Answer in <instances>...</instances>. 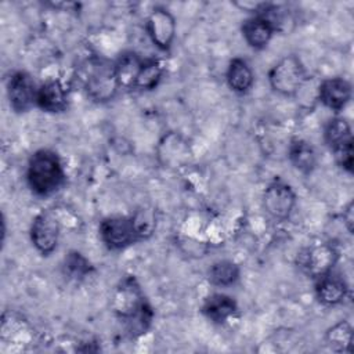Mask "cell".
Segmentation results:
<instances>
[{"label":"cell","mask_w":354,"mask_h":354,"mask_svg":"<svg viewBox=\"0 0 354 354\" xmlns=\"http://www.w3.org/2000/svg\"><path fill=\"white\" fill-rule=\"evenodd\" d=\"M26 181L37 196H48L57 192L65 183V170L59 156L51 149L36 151L28 162Z\"/></svg>","instance_id":"obj_1"},{"label":"cell","mask_w":354,"mask_h":354,"mask_svg":"<svg viewBox=\"0 0 354 354\" xmlns=\"http://www.w3.org/2000/svg\"><path fill=\"white\" fill-rule=\"evenodd\" d=\"M80 75L87 95L95 102H108L113 100L120 88L113 61L93 57L84 62Z\"/></svg>","instance_id":"obj_2"},{"label":"cell","mask_w":354,"mask_h":354,"mask_svg":"<svg viewBox=\"0 0 354 354\" xmlns=\"http://www.w3.org/2000/svg\"><path fill=\"white\" fill-rule=\"evenodd\" d=\"M268 82L271 88L285 97H292L307 82V71L295 54L282 57L268 72Z\"/></svg>","instance_id":"obj_3"},{"label":"cell","mask_w":354,"mask_h":354,"mask_svg":"<svg viewBox=\"0 0 354 354\" xmlns=\"http://www.w3.org/2000/svg\"><path fill=\"white\" fill-rule=\"evenodd\" d=\"M147 303L148 301L136 277L127 275L119 281L113 292L111 306L115 315L124 322L134 317Z\"/></svg>","instance_id":"obj_4"},{"label":"cell","mask_w":354,"mask_h":354,"mask_svg":"<svg viewBox=\"0 0 354 354\" xmlns=\"http://www.w3.org/2000/svg\"><path fill=\"white\" fill-rule=\"evenodd\" d=\"M337 259L339 252L332 243H314L299 253L297 266L306 275L315 279L333 271Z\"/></svg>","instance_id":"obj_5"},{"label":"cell","mask_w":354,"mask_h":354,"mask_svg":"<svg viewBox=\"0 0 354 354\" xmlns=\"http://www.w3.org/2000/svg\"><path fill=\"white\" fill-rule=\"evenodd\" d=\"M100 236L111 250L124 249L140 241L131 216H111L101 221Z\"/></svg>","instance_id":"obj_6"},{"label":"cell","mask_w":354,"mask_h":354,"mask_svg":"<svg viewBox=\"0 0 354 354\" xmlns=\"http://www.w3.org/2000/svg\"><path fill=\"white\" fill-rule=\"evenodd\" d=\"M61 232V225L57 216L50 210H43L39 213L30 225V241L35 249L43 254H51L58 245Z\"/></svg>","instance_id":"obj_7"},{"label":"cell","mask_w":354,"mask_h":354,"mask_svg":"<svg viewBox=\"0 0 354 354\" xmlns=\"http://www.w3.org/2000/svg\"><path fill=\"white\" fill-rule=\"evenodd\" d=\"M296 205V194L283 181L275 180L267 185L263 194V207L266 213L278 221L286 220Z\"/></svg>","instance_id":"obj_8"},{"label":"cell","mask_w":354,"mask_h":354,"mask_svg":"<svg viewBox=\"0 0 354 354\" xmlns=\"http://www.w3.org/2000/svg\"><path fill=\"white\" fill-rule=\"evenodd\" d=\"M37 88L33 77L28 72H14L7 82V97L11 109L17 113L28 112L36 105Z\"/></svg>","instance_id":"obj_9"},{"label":"cell","mask_w":354,"mask_h":354,"mask_svg":"<svg viewBox=\"0 0 354 354\" xmlns=\"http://www.w3.org/2000/svg\"><path fill=\"white\" fill-rule=\"evenodd\" d=\"M147 33L162 51L170 50L176 36V19L165 7H155L147 18Z\"/></svg>","instance_id":"obj_10"},{"label":"cell","mask_w":354,"mask_h":354,"mask_svg":"<svg viewBox=\"0 0 354 354\" xmlns=\"http://www.w3.org/2000/svg\"><path fill=\"white\" fill-rule=\"evenodd\" d=\"M318 98L326 108L339 112L351 98V84L344 77H328L318 87Z\"/></svg>","instance_id":"obj_11"},{"label":"cell","mask_w":354,"mask_h":354,"mask_svg":"<svg viewBox=\"0 0 354 354\" xmlns=\"http://www.w3.org/2000/svg\"><path fill=\"white\" fill-rule=\"evenodd\" d=\"M36 106L44 112L58 113L68 106V91L61 80L50 79L41 83L37 88Z\"/></svg>","instance_id":"obj_12"},{"label":"cell","mask_w":354,"mask_h":354,"mask_svg":"<svg viewBox=\"0 0 354 354\" xmlns=\"http://www.w3.org/2000/svg\"><path fill=\"white\" fill-rule=\"evenodd\" d=\"M314 290L319 303L325 306H336L344 300L348 288L339 274L329 271L315 278Z\"/></svg>","instance_id":"obj_13"},{"label":"cell","mask_w":354,"mask_h":354,"mask_svg":"<svg viewBox=\"0 0 354 354\" xmlns=\"http://www.w3.org/2000/svg\"><path fill=\"white\" fill-rule=\"evenodd\" d=\"M241 30L245 41L254 50L267 47L274 33L277 32L271 22L263 15H252L250 18L245 19Z\"/></svg>","instance_id":"obj_14"},{"label":"cell","mask_w":354,"mask_h":354,"mask_svg":"<svg viewBox=\"0 0 354 354\" xmlns=\"http://www.w3.org/2000/svg\"><path fill=\"white\" fill-rule=\"evenodd\" d=\"M201 311L209 321L220 325L238 313V303L228 295L213 293L203 300Z\"/></svg>","instance_id":"obj_15"},{"label":"cell","mask_w":354,"mask_h":354,"mask_svg":"<svg viewBox=\"0 0 354 354\" xmlns=\"http://www.w3.org/2000/svg\"><path fill=\"white\" fill-rule=\"evenodd\" d=\"M324 140L335 155L343 151L353 149V136L350 123L339 116L330 119L325 126Z\"/></svg>","instance_id":"obj_16"},{"label":"cell","mask_w":354,"mask_h":354,"mask_svg":"<svg viewBox=\"0 0 354 354\" xmlns=\"http://www.w3.org/2000/svg\"><path fill=\"white\" fill-rule=\"evenodd\" d=\"M288 158L292 166L303 174H310L318 163L315 148L306 140L295 138L289 144Z\"/></svg>","instance_id":"obj_17"},{"label":"cell","mask_w":354,"mask_h":354,"mask_svg":"<svg viewBox=\"0 0 354 354\" xmlns=\"http://www.w3.org/2000/svg\"><path fill=\"white\" fill-rule=\"evenodd\" d=\"M142 62L144 59L134 51H124L118 57L115 61V72L120 88H134Z\"/></svg>","instance_id":"obj_18"},{"label":"cell","mask_w":354,"mask_h":354,"mask_svg":"<svg viewBox=\"0 0 354 354\" xmlns=\"http://www.w3.org/2000/svg\"><path fill=\"white\" fill-rule=\"evenodd\" d=\"M225 79L228 87L234 93L246 94L253 86L254 73L243 58H234L228 64Z\"/></svg>","instance_id":"obj_19"},{"label":"cell","mask_w":354,"mask_h":354,"mask_svg":"<svg viewBox=\"0 0 354 354\" xmlns=\"http://www.w3.org/2000/svg\"><path fill=\"white\" fill-rule=\"evenodd\" d=\"M241 275L239 266L232 260H217L207 270V279L213 286L228 288L234 285Z\"/></svg>","instance_id":"obj_20"},{"label":"cell","mask_w":354,"mask_h":354,"mask_svg":"<svg viewBox=\"0 0 354 354\" xmlns=\"http://www.w3.org/2000/svg\"><path fill=\"white\" fill-rule=\"evenodd\" d=\"M326 344L339 353L350 351V346L353 342V328L347 321H339L332 325L325 333Z\"/></svg>","instance_id":"obj_21"},{"label":"cell","mask_w":354,"mask_h":354,"mask_svg":"<svg viewBox=\"0 0 354 354\" xmlns=\"http://www.w3.org/2000/svg\"><path fill=\"white\" fill-rule=\"evenodd\" d=\"M162 76H163V68L158 59H153V58L144 59L140 73L137 76L134 88L140 91L153 90L159 84Z\"/></svg>","instance_id":"obj_22"},{"label":"cell","mask_w":354,"mask_h":354,"mask_svg":"<svg viewBox=\"0 0 354 354\" xmlns=\"http://www.w3.org/2000/svg\"><path fill=\"white\" fill-rule=\"evenodd\" d=\"M131 220L134 223L137 235L140 238V241L148 239L155 228H156V217H155V210L149 209V207H140L137 209L133 214H131Z\"/></svg>","instance_id":"obj_23"},{"label":"cell","mask_w":354,"mask_h":354,"mask_svg":"<svg viewBox=\"0 0 354 354\" xmlns=\"http://www.w3.org/2000/svg\"><path fill=\"white\" fill-rule=\"evenodd\" d=\"M152 319H153V310L151 304L147 303L134 317L124 321L126 330L131 337H138L149 329Z\"/></svg>","instance_id":"obj_24"},{"label":"cell","mask_w":354,"mask_h":354,"mask_svg":"<svg viewBox=\"0 0 354 354\" xmlns=\"http://www.w3.org/2000/svg\"><path fill=\"white\" fill-rule=\"evenodd\" d=\"M65 272L71 278H83L93 270L88 260L79 252H69L64 260Z\"/></svg>","instance_id":"obj_25"},{"label":"cell","mask_w":354,"mask_h":354,"mask_svg":"<svg viewBox=\"0 0 354 354\" xmlns=\"http://www.w3.org/2000/svg\"><path fill=\"white\" fill-rule=\"evenodd\" d=\"M343 218L346 220L347 224V230L351 232L353 231V203H350L346 209V213L343 214Z\"/></svg>","instance_id":"obj_26"}]
</instances>
